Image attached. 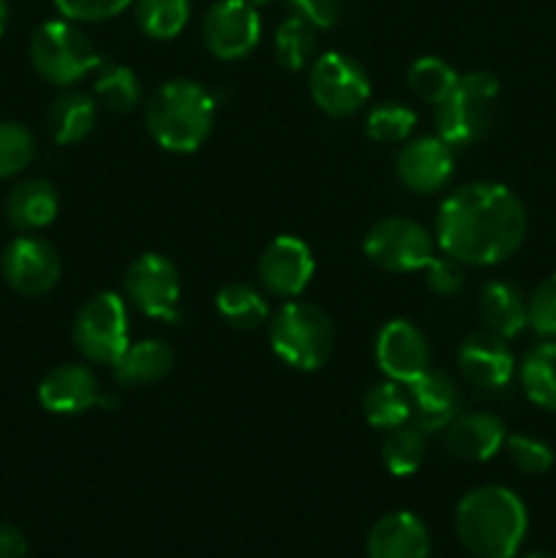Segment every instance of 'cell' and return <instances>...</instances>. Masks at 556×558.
<instances>
[{
	"mask_svg": "<svg viewBox=\"0 0 556 558\" xmlns=\"http://www.w3.org/2000/svg\"><path fill=\"white\" fill-rule=\"evenodd\" d=\"M376 365L387 379L412 385L431 368V349L423 330L409 319H392L376 336Z\"/></svg>",
	"mask_w": 556,
	"mask_h": 558,
	"instance_id": "obj_14",
	"label": "cell"
},
{
	"mask_svg": "<svg viewBox=\"0 0 556 558\" xmlns=\"http://www.w3.org/2000/svg\"><path fill=\"white\" fill-rule=\"evenodd\" d=\"M316 270L314 251L309 243L294 234H278L265 245L256 265L259 283L270 294L283 300H294L305 292Z\"/></svg>",
	"mask_w": 556,
	"mask_h": 558,
	"instance_id": "obj_13",
	"label": "cell"
},
{
	"mask_svg": "<svg viewBox=\"0 0 556 558\" xmlns=\"http://www.w3.org/2000/svg\"><path fill=\"white\" fill-rule=\"evenodd\" d=\"M191 0H134V20L147 38L169 41L189 25Z\"/></svg>",
	"mask_w": 556,
	"mask_h": 558,
	"instance_id": "obj_28",
	"label": "cell"
},
{
	"mask_svg": "<svg viewBox=\"0 0 556 558\" xmlns=\"http://www.w3.org/2000/svg\"><path fill=\"white\" fill-rule=\"evenodd\" d=\"M505 450L510 456V463L523 474H545L554 466V447L548 441L537 439L529 434L507 436Z\"/></svg>",
	"mask_w": 556,
	"mask_h": 558,
	"instance_id": "obj_35",
	"label": "cell"
},
{
	"mask_svg": "<svg viewBox=\"0 0 556 558\" xmlns=\"http://www.w3.org/2000/svg\"><path fill=\"white\" fill-rule=\"evenodd\" d=\"M309 90L316 107L330 118H349L371 96V82L363 65L343 52H325L314 60Z\"/></svg>",
	"mask_w": 556,
	"mask_h": 558,
	"instance_id": "obj_9",
	"label": "cell"
},
{
	"mask_svg": "<svg viewBox=\"0 0 556 558\" xmlns=\"http://www.w3.org/2000/svg\"><path fill=\"white\" fill-rule=\"evenodd\" d=\"M363 414L374 428L396 430L412 420V403H409V390L398 381L385 379L376 381L363 398Z\"/></svg>",
	"mask_w": 556,
	"mask_h": 558,
	"instance_id": "obj_27",
	"label": "cell"
},
{
	"mask_svg": "<svg viewBox=\"0 0 556 558\" xmlns=\"http://www.w3.org/2000/svg\"><path fill=\"white\" fill-rule=\"evenodd\" d=\"M365 256L387 272L425 270L436 256V243L423 223L412 218H382L368 229L363 243Z\"/></svg>",
	"mask_w": 556,
	"mask_h": 558,
	"instance_id": "obj_8",
	"label": "cell"
},
{
	"mask_svg": "<svg viewBox=\"0 0 556 558\" xmlns=\"http://www.w3.org/2000/svg\"><path fill=\"white\" fill-rule=\"evenodd\" d=\"M418 114L401 101H382L368 109L365 114V134L382 145H396V142L409 140L414 131Z\"/></svg>",
	"mask_w": 556,
	"mask_h": 558,
	"instance_id": "obj_33",
	"label": "cell"
},
{
	"mask_svg": "<svg viewBox=\"0 0 556 558\" xmlns=\"http://www.w3.org/2000/svg\"><path fill=\"white\" fill-rule=\"evenodd\" d=\"M478 314L483 319L485 330L496 332L501 338H516L518 332L529 327L527 298L510 281L483 283L478 298Z\"/></svg>",
	"mask_w": 556,
	"mask_h": 558,
	"instance_id": "obj_22",
	"label": "cell"
},
{
	"mask_svg": "<svg viewBox=\"0 0 556 558\" xmlns=\"http://www.w3.org/2000/svg\"><path fill=\"white\" fill-rule=\"evenodd\" d=\"M134 0H55V9L71 22H101L118 16Z\"/></svg>",
	"mask_w": 556,
	"mask_h": 558,
	"instance_id": "obj_38",
	"label": "cell"
},
{
	"mask_svg": "<svg viewBox=\"0 0 556 558\" xmlns=\"http://www.w3.org/2000/svg\"><path fill=\"white\" fill-rule=\"evenodd\" d=\"M5 25H9V3L0 0V33L5 31Z\"/></svg>",
	"mask_w": 556,
	"mask_h": 558,
	"instance_id": "obj_41",
	"label": "cell"
},
{
	"mask_svg": "<svg viewBox=\"0 0 556 558\" xmlns=\"http://www.w3.org/2000/svg\"><path fill=\"white\" fill-rule=\"evenodd\" d=\"M251 5H256V9H259V5H267V3H273V0H249Z\"/></svg>",
	"mask_w": 556,
	"mask_h": 558,
	"instance_id": "obj_42",
	"label": "cell"
},
{
	"mask_svg": "<svg viewBox=\"0 0 556 558\" xmlns=\"http://www.w3.org/2000/svg\"><path fill=\"white\" fill-rule=\"evenodd\" d=\"M409 403H412V420L409 423L423 434L445 430L458 417V387L445 371L428 368L420 379L407 385Z\"/></svg>",
	"mask_w": 556,
	"mask_h": 558,
	"instance_id": "obj_18",
	"label": "cell"
},
{
	"mask_svg": "<svg viewBox=\"0 0 556 558\" xmlns=\"http://www.w3.org/2000/svg\"><path fill=\"white\" fill-rule=\"evenodd\" d=\"M36 158V140L22 123H0V180L25 172Z\"/></svg>",
	"mask_w": 556,
	"mask_h": 558,
	"instance_id": "obj_34",
	"label": "cell"
},
{
	"mask_svg": "<svg viewBox=\"0 0 556 558\" xmlns=\"http://www.w3.org/2000/svg\"><path fill=\"white\" fill-rule=\"evenodd\" d=\"M125 298L136 311L158 322H178L180 316V276L178 267L164 254L147 251L136 256L125 270Z\"/></svg>",
	"mask_w": 556,
	"mask_h": 558,
	"instance_id": "obj_10",
	"label": "cell"
},
{
	"mask_svg": "<svg viewBox=\"0 0 556 558\" xmlns=\"http://www.w3.org/2000/svg\"><path fill=\"white\" fill-rule=\"evenodd\" d=\"M262 38V20L249 0H216L202 20V41L218 60H243Z\"/></svg>",
	"mask_w": 556,
	"mask_h": 558,
	"instance_id": "obj_12",
	"label": "cell"
},
{
	"mask_svg": "<svg viewBox=\"0 0 556 558\" xmlns=\"http://www.w3.org/2000/svg\"><path fill=\"white\" fill-rule=\"evenodd\" d=\"M74 347L96 365H114L129 349V308L118 292H98L74 319Z\"/></svg>",
	"mask_w": 556,
	"mask_h": 558,
	"instance_id": "obj_7",
	"label": "cell"
},
{
	"mask_svg": "<svg viewBox=\"0 0 556 558\" xmlns=\"http://www.w3.org/2000/svg\"><path fill=\"white\" fill-rule=\"evenodd\" d=\"M289 11L316 31H327L338 22L341 16V0H287Z\"/></svg>",
	"mask_w": 556,
	"mask_h": 558,
	"instance_id": "obj_39",
	"label": "cell"
},
{
	"mask_svg": "<svg viewBox=\"0 0 556 558\" xmlns=\"http://www.w3.org/2000/svg\"><path fill=\"white\" fill-rule=\"evenodd\" d=\"M456 172V153L439 136H420L396 156V174L414 194H436Z\"/></svg>",
	"mask_w": 556,
	"mask_h": 558,
	"instance_id": "obj_16",
	"label": "cell"
},
{
	"mask_svg": "<svg viewBox=\"0 0 556 558\" xmlns=\"http://www.w3.org/2000/svg\"><path fill=\"white\" fill-rule=\"evenodd\" d=\"M93 93L112 112H131L142 104V82L129 65L104 63L96 69Z\"/></svg>",
	"mask_w": 556,
	"mask_h": 558,
	"instance_id": "obj_29",
	"label": "cell"
},
{
	"mask_svg": "<svg viewBox=\"0 0 556 558\" xmlns=\"http://www.w3.org/2000/svg\"><path fill=\"white\" fill-rule=\"evenodd\" d=\"M174 352L158 338L129 343L118 363L112 365L114 381L123 387H147L172 374Z\"/></svg>",
	"mask_w": 556,
	"mask_h": 558,
	"instance_id": "obj_23",
	"label": "cell"
},
{
	"mask_svg": "<svg viewBox=\"0 0 556 558\" xmlns=\"http://www.w3.org/2000/svg\"><path fill=\"white\" fill-rule=\"evenodd\" d=\"M27 539L16 526L0 523V558H25Z\"/></svg>",
	"mask_w": 556,
	"mask_h": 558,
	"instance_id": "obj_40",
	"label": "cell"
},
{
	"mask_svg": "<svg viewBox=\"0 0 556 558\" xmlns=\"http://www.w3.org/2000/svg\"><path fill=\"white\" fill-rule=\"evenodd\" d=\"M98 101L82 90H65L49 104L47 125L58 145H76L96 129Z\"/></svg>",
	"mask_w": 556,
	"mask_h": 558,
	"instance_id": "obj_24",
	"label": "cell"
},
{
	"mask_svg": "<svg viewBox=\"0 0 556 558\" xmlns=\"http://www.w3.org/2000/svg\"><path fill=\"white\" fill-rule=\"evenodd\" d=\"M463 283H467L463 262L452 259V256L447 254L434 256V259L425 265V287H428L431 292L442 294V298H447V294H458L463 289Z\"/></svg>",
	"mask_w": 556,
	"mask_h": 558,
	"instance_id": "obj_37",
	"label": "cell"
},
{
	"mask_svg": "<svg viewBox=\"0 0 556 558\" xmlns=\"http://www.w3.org/2000/svg\"><path fill=\"white\" fill-rule=\"evenodd\" d=\"M216 118V101L194 80H169L150 93L145 125L158 147L169 153H194L205 145Z\"/></svg>",
	"mask_w": 556,
	"mask_h": 558,
	"instance_id": "obj_3",
	"label": "cell"
},
{
	"mask_svg": "<svg viewBox=\"0 0 556 558\" xmlns=\"http://www.w3.org/2000/svg\"><path fill=\"white\" fill-rule=\"evenodd\" d=\"M458 368L474 387L501 390L516 374V354L507 338L491 330H474L458 347Z\"/></svg>",
	"mask_w": 556,
	"mask_h": 558,
	"instance_id": "obj_17",
	"label": "cell"
},
{
	"mask_svg": "<svg viewBox=\"0 0 556 558\" xmlns=\"http://www.w3.org/2000/svg\"><path fill=\"white\" fill-rule=\"evenodd\" d=\"M5 283L22 298H41L58 287L63 265L52 245L36 234H20L0 256Z\"/></svg>",
	"mask_w": 556,
	"mask_h": 558,
	"instance_id": "obj_11",
	"label": "cell"
},
{
	"mask_svg": "<svg viewBox=\"0 0 556 558\" xmlns=\"http://www.w3.org/2000/svg\"><path fill=\"white\" fill-rule=\"evenodd\" d=\"M496 96H499V80L491 71L461 74L450 96L436 104V136L445 140L452 150L483 140L491 125Z\"/></svg>",
	"mask_w": 556,
	"mask_h": 558,
	"instance_id": "obj_6",
	"label": "cell"
},
{
	"mask_svg": "<svg viewBox=\"0 0 556 558\" xmlns=\"http://www.w3.org/2000/svg\"><path fill=\"white\" fill-rule=\"evenodd\" d=\"M518 376H521V387L529 401L537 403L540 409L556 412V341L534 347L523 357Z\"/></svg>",
	"mask_w": 556,
	"mask_h": 558,
	"instance_id": "obj_26",
	"label": "cell"
},
{
	"mask_svg": "<svg viewBox=\"0 0 556 558\" xmlns=\"http://www.w3.org/2000/svg\"><path fill=\"white\" fill-rule=\"evenodd\" d=\"M507 428L501 417L491 412L458 414L445 428V445L461 461H491L505 447Z\"/></svg>",
	"mask_w": 556,
	"mask_h": 558,
	"instance_id": "obj_20",
	"label": "cell"
},
{
	"mask_svg": "<svg viewBox=\"0 0 556 558\" xmlns=\"http://www.w3.org/2000/svg\"><path fill=\"white\" fill-rule=\"evenodd\" d=\"M31 63L41 80L49 85L69 87L85 80L87 74L101 65V54L96 52L93 41L82 27L71 20H49L33 33L31 38Z\"/></svg>",
	"mask_w": 556,
	"mask_h": 558,
	"instance_id": "obj_5",
	"label": "cell"
},
{
	"mask_svg": "<svg viewBox=\"0 0 556 558\" xmlns=\"http://www.w3.org/2000/svg\"><path fill=\"white\" fill-rule=\"evenodd\" d=\"M382 463L392 477H412L425 463V434L414 425L387 430L382 441Z\"/></svg>",
	"mask_w": 556,
	"mask_h": 558,
	"instance_id": "obj_30",
	"label": "cell"
},
{
	"mask_svg": "<svg viewBox=\"0 0 556 558\" xmlns=\"http://www.w3.org/2000/svg\"><path fill=\"white\" fill-rule=\"evenodd\" d=\"M38 403L52 414H82L96 407H114V398L101 390V381L87 365L65 363L44 376Z\"/></svg>",
	"mask_w": 556,
	"mask_h": 558,
	"instance_id": "obj_15",
	"label": "cell"
},
{
	"mask_svg": "<svg viewBox=\"0 0 556 558\" xmlns=\"http://www.w3.org/2000/svg\"><path fill=\"white\" fill-rule=\"evenodd\" d=\"M527 238V210L507 185L467 183L452 191L436 216V243L442 254L463 265H499L521 248Z\"/></svg>",
	"mask_w": 556,
	"mask_h": 558,
	"instance_id": "obj_1",
	"label": "cell"
},
{
	"mask_svg": "<svg viewBox=\"0 0 556 558\" xmlns=\"http://www.w3.org/2000/svg\"><path fill=\"white\" fill-rule=\"evenodd\" d=\"M270 347L294 371H316L336 349V327L314 303L289 300L270 319Z\"/></svg>",
	"mask_w": 556,
	"mask_h": 558,
	"instance_id": "obj_4",
	"label": "cell"
},
{
	"mask_svg": "<svg viewBox=\"0 0 556 558\" xmlns=\"http://www.w3.org/2000/svg\"><path fill=\"white\" fill-rule=\"evenodd\" d=\"M60 210V196L49 180L27 178L11 189L5 199V218L20 232H38L49 227Z\"/></svg>",
	"mask_w": 556,
	"mask_h": 558,
	"instance_id": "obj_21",
	"label": "cell"
},
{
	"mask_svg": "<svg viewBox=\"0 0 556 558\" xmlns=\"http://www.w3.org/2000/svg\"><path fill=\"white\" fill-rule=\"evenodd\" d=\"M523 558H556V556H551V554H529V556H523Z\"/></svg>",
	"mask_w": 556,
	"mask_h": 558,
	"instance_id": "obj_43",
	"label": "cell"
},
{
	"mask_svg": "<svg viewBox=\"0 0 556 558\" xmlns=\"http://www.w3.org/2000/svg\"><path fill=\"white\" fill-rule=\"evenodd\" d=\"M529 305V327H532L537 336L556 341V272L545 278L537 289L532 292V298L527 300Z\"/></svg>",
	"mask_w": 556,
	"mask_h": 558,
	"instance_id": "obj_36",
	"label": "cell"
},
{
	"mask_svg": "<svg viewBox=\"0 0 556 558\" xmlns=\"http://www.w3.org/2000/svg\"><path fill=\"white\" fill-rule=\"evenodd\" d=\"M216 311L234 327V330H256V327L265 325L267 316H270L265 294L243 281L227 283V287L218 289Z\"/></svg>",
	"mask_w": 556,
	"mask_h": 558,
	"instance_id": "obj_25",
	"label": "cell"
},
{
	"mask_svg": "<svg viewBox=\"0 0 556 558\" xmlns=\"http://www.w3.org/2000/svg\"><path fill=\"white\" fill-rule=\"evenodd\" d=\"M368 558H428L431 537L425 523L412 512H390L371 526L365 537Z\"/></svg>",
	"mask_w": 556,
	"mask_h": 558,
	"instance_id": "obj_19",
	"label": "cell"
},
{
	"mask_svg": "<svg viewBox=\"0 0 556 558\" xmlns=\"http://www.w3.org/2000/svg\"><path fill=\"white\" fill-rule=\"evenodd\" d=\"M273 47H276V58L283 69L300 71L305 69L311 58H314L316 49V27L309 25L300 16L289 14L287 20L278 25L276 38H273Z\"/></svg>",
	"mask_w": 556,
	"mask_h": 558,
	"instance_id": "obj_32",
	"label": "cell"
},
{
	"mask_svg": "<svg viewBox=\"0 0 556 558\" xmlns=\"http://www.w3.org/2000/svg\"><path fill=\"white\" fill-rule=\"evenodd\" d=\"M527 529V507L501 485L469 490L456 507V534L474 558H516Z\"/></svg>",
	"mask_w": 556,
	"mask_h": 558,
	"instance_id": "obj_2",
	"label": "cell"
},
{
	"mask_svg": "<svg viewBox=\"0 0 556 558\" xmlns=\"http://www.w3.org/2000/svg\"><path fill=\"white\" fill-rule=\"evenodd\" d=\"M461 74L452 69L447 60L434 58V54H425V58H418L412 65H409V90L425 104H442L452 93V87L458 85Z\"/></svg>",
	"mask_w": 556,
	"mask_h": 558,
	"instance_id": "obj_31",
	"label": "cell"
}]
</instances>
